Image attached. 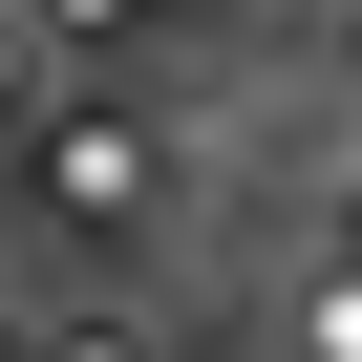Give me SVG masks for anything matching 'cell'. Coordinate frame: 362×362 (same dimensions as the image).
<instances>
[{
    "mask_svg": "<svg viewBox=\"0 0 362 362\" xmlns=\"http://www.w3.org/2000/svg\"><path fill=\"white\" fill-rule=\"evenodd\" d=\"M22 107H43V22L0 0V128H22Z\"/></svg>",
    "mask_w": 362,
    "mask_h": 362,
    "instance_id": "6da1fadb",
    "label": "cell"
},
{
    "mask_svg": "<svg viewBox=\"0 0 362 362\" xmlns=\"http://www.w3.org/2000/svg\"><path fill=\"white\" fill-rule=\"evenodd\" d=\"M64 22H128V0H64Z\"/></svg>",
    "mask_w": 362,
    "mask_h": 362,
    "instance_id": "7a4b0ae2",
    "label": "cell"
}]
</instances>
